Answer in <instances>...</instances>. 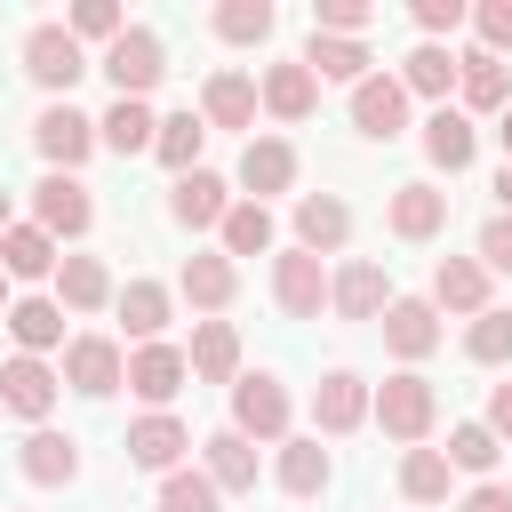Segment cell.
<instances>
[{"mask_svg": "<svg viewBox=\"0 0 512 512\" xmlns=\"http://www.w3.org/2000/svg\"><path fill=\"white\" fill-rule=\"evenodd\" d=\"M8 224H16V216H8V192H0V232H8Z\"/></svg>", "mask_w": 512, "mask_h": 512, "instance_id": "53", "label": "cell"}, {"mask_svg": "<svg viewBox=\"0 0 512 512\" xmlns=\"http://www.w3.org/2000/svg\"><path fill=\"white\" fill-rule=\"evenodd\" d=\"M208 24H216V40H232V48H264L272 24H280V8H272V0H224Z\"/></svg>", "mask_w": 512, "mask_h": 512, "instance_id": "36", "label": "cell"}, {"mask_svg": "<svg viewBox=\"0 0 512 512\" xmlns=\"http://www.w3.org/2000/svg\"><path fill=\"white\" fill-rule=\"evenodd\" d=\"M480 264L488 272H512V216H488L480 224Z\"/></svg>", "mask_w": 512, "mask_h": 512, "instance_id": "48", "label": "cell"}, {"mask_svg": "<svg viewBox=\"0 0 512 512\" xmlns=\"http://www.w3.org/2000/svg\"><path fill=\"white\" fill-rule=\"evenodd\" d=\"M120 288H112V272H104V256H56V304L64 312H104Z\"/></svg>", "mask_w": 512, "mask_h": 512, "instance_id": "27", "label": "cell"}, {"mask_svg": "<svg viewBox=\"0 0 512 512\" xmlns=\"http://www.w3.org/2000/svg\"><path fill=\"white\" fill-rule=\"evenodd\" d=\"M496 144H504V168H512V104L496 112Z\"/></svg>", "mask_w": 512, "mask_h": 512, "instance_id": "52", "label": "cell"}, {"mask_svg": "<svg viewBox=\"0 0 512 512\" xmlns=\"http://www.w3.org/2000/svg\"><path fill=\"white\" fill-rule=\"evenodd\" d=\"M32 144H40V160L56 168V176H72L88 152H96V120L64 96V104H40V120H32Z\"/></svg>", "mask_w": 512, "mask_h": 512, "instance_id": "6", "label": "cell"}, {"mask_svg": "<svg viewBox=\"0 0 512 512\" xmlns=\"http://www.w3.org/2000/svg\"><path fill=\"white\" fill-rule=\"evenodd\" d=\"M368 416L384 424V440H400V448H424V440H432V424H440V392H432V376L400 368V376L368 384Z\"/></svg>", "mask_w": 512, "mask_h": 512, "instance_id": "1", "label": "cell"}, {"mask_svg": "<svg viewBox=\"0 0 512 512\" xmlns=\"http://www.w3.org/2000/svg\"><path fill=\"white\" fill-rule=\"evenodd\" d=\"M184 448H192V432H184V416H168V408H152V416H136L128 424V464H144V472H184Z\"/></svg>", "mask_w": 512, "mask_h": 512, "instance_id": "13", "label": "cell"}, {"mask_svg": "<svg viewBox=\"0 0 512 512\" xmlns=\"http://www.w3.org/2000/svg\"><path fill=\"white\" fill-rule=\"evenodd\" d=\"M24 72L64 104V96H72V80L88 72V48H80L64 24H32V32H24Z\"/></svg>", "mask_w": 512, "mask_h": 512, "instance_id": "5", "label": "cell"}, {"mask_svg": "<svg viewBox=\"0 0 512 512\" xmlns=\"http://www.w3.org/2000/svg\"><path fill=\"white\" fill-rule=\"evenodd\" d=\"M456 512H512V488H496V480H480V488H472V496H464Z\"/></svg>", "mask_w": 512, "mask_h": 512, "instance_id": "50", "label": "cell"}, {"mask_svg": "<svg viewBox=\"0 0 512 512\" xmlns=\"http://www.w3.org/2000/svg\"><path fill=\"white\" fill-rule=\"evenodd\" d=\"M32 224H40L48 240H80V232L96 224V200H88V184H80V176H56V168H48V176L32 184Z\"/></svg>", "mask_w": 512, "mask_h": 512, "instance_id": "7", "label": "cell"}, {"mask_svg": "<svg viewBox=\"0 0 512 512\" xmlns=\"http://www.w3.org/2000/svg\"><path fill=\"white\" fill-rule=\"evenodd\" d=\"M448 480H456V472H448L440 448H408V456H400V496H408V504H448Z\"/></svg>", "mask_w": 512, "mask_h": 512, "instance_id": "40", "label": "cell"}, {"mask_svg": "<svg viewBox=\"0 0 512 512\" xmlns=\"http://www.w3.org/2000/svg\"><path fill=\"white\" fill-rule=\"evenodd\" d=\"M256 104H264L272 120H288V128H296V120H312V104H320V80H312L296 56H288V64H264V80H256Z\"/></svg>", "mask_w": 512, "mask_h": 512, "instance_id": "22", "label": "cell"}, {"mask_svg": "<svg viewBox=\"0 0 512 512\" xmlns=\"http://www.w3.org/2000/svg\"><path fill=\"white\" fill-rule=\"evenodd\" d=\"M56 376H64L80 400H112V392L128 384V352H120L112 336H96V328H88V336H72V344H64V368H56Z\"/></svg>", "mask_w": 512, "mask_h": 512, "instance_id": "3", "label": "cell"}, {"mask_svg": "<svg viewBox=\"0 0 512 512\" xmlns=\"http://www.w3.org/2000/svg\"><path fill=\"white\" fill-rule=\"evenodd\" d=\"M0 272L8 280H56V240L40 224H8L0 232Z\"/></svg>", "mask_w": 512, "mask_h": 512, "instance_id": "34", "label": "cell"}, {"mask_svg": "<svg viewBox=\"0 0 512 512\" xmlns=\"http://www.w3.org/2000/svg\"><path fill=\"white\" fill-rule=\"evenodd\" d=\"M96 72L112 80V96H136V104H144V96L160 88V72H168V48H160V32H152V24H128V32L96 56Z\"/></svg>", "mask_w": 512, "mask_h": 512, "instance_id": "2", "label": "cell"}, {"mask_svg": "<svg viewBox=\"0 0 512 512\" xmlns=\"http://www.w3.org/2000/svg\"><path fill=\"white\" fill-rule=\"evenodd\" d=\"M184 368H192L200 384H232V376H240V328H232V320H192Z\"/></svg>", "mask_w": 512, "mask_h": 512, "instance_id": "26", "label": "cell"}, {"mask_svg": "<svg viewBox=\"0 0 512 512\" xmlns=\"http://www.w3.org/2000/svg\"><path fill=\"white\" fill-rule=\"evenodd\" d=\"M200 128H256V80L248 72H208L200 80Z\"/></svg>", "mask_w": 512, "mask_h": 512, "instance_id": "25", "label": "cell"}, {"mask_svg": "<svg viewBox=\"0 0 512 512\" xmlns=\"http://www.w3.org/2000/svg\"><path fill=\"white\" fill-rule=\"evenodd\" d=\"M160 512H224V496L208 488V472H168L160 480Z\"/></svg>", "mask_w": 512, "mask_h": 512, "instance_id": "44", "label": "cell"}, {"mask_svg": "<svg viewBox=\"0 0 512 512\" xmlns=\"http://www.w3.org/2000/svg\"><path fill=\"white\" fill-rule=\"evenodd\" d=\"M472 152H480V128H472V120H464L456 104H440V112L424 120V160L456 176V168H472Z\"/></svg>", "mask_w": 512, "mask_h": 512, "instance_id": "30", "label": "cell"}, {"mask_svg": "<svg viewBox=\"0 0 512 512\" xmlns=\"http://www.w3.org/2000/svg\"><path fill=\"white\" fill-rule=\"evenodd\" d=\"M16 472H24L32 488H72V480H80V440H72V432L32 424V432H24V448H16Z\"/></svg>", "mask_w": 512, "mask_h": 512, "instance_id": "14", "label": "cell"}, {"mask_svg": "<svg viewBox=\"0 0 512 512\" xmlns=\"http://www.w3.org/2000/svg\"><path fill=\"white\" fill-rule=\"evenodd\" d=\"M184 376H192V368H184V344H168V336L128 352V392H136V400H152V408H168V400L184 392Z\"/></svg>", "mask_w": 512, "mask_h": 512, "instance_id": "16", "label": "cell"}, {"mask_svg": "<svg viewBox=\"0 0 512 512\" xmlns=\"http://www.w3.org/2000/svg\"><path fill=\"white\" fill-rule=\"evenodd\" d=\"M56 392H64V376H56L48 360H32V352H16V360L0 368V408H8V416H24V424H48Z\"/></svg>", "mask_w": 512, "mask_h": 512, "instance_id": "9", "label": "cell"}, {"mask_svg": "<svg viewBox=\"0 0 512 512\" xmlns=\"http://www.w3.org/2000/svg\"><path fill=\"white\" fill-rule=\"evenodd\" d=\"M64 32H72V40H104V48H112V40L128 32V16H120L112 0H80V8L64 16Z\"/></svg>", "mask_w": 512, "mask_h": 512, "instance_id": "45", "label": "cell"}, {"mask_svg": "<svg viewBox=\"0 0 512 512\" xmlns=\"http://www.w3.org/2000/svg\"><path fill=\"white\" fill-rule=\"evenodd\" d=\"M296 64H304V72H312V80H344V88H360V80H368V64H376V56H368V40H328V32H312V40H304V56H296Z\"/></svg>", "mask_w": 512, "mask_h": 512, "instance_id": "29", "label": "cell"}, {"mask_svg": "<svg viewBox=\"0 0 512 512\" xmlns=\"http://www.w3.org/2000/svg\"><path fill=\"white\" fill-rule=\"evenodd\" d=\"M344 240H352V208L336 192H304L296 200V248L304 256H336Z\"/></svg>", "mask_w": 512, "mask_h": 512, "instance_id": "24", "label": "cell"}, {"mask_svg": "<svg viewBox=\"0 0 512 512\" xmlns=\"http://www.w3.org/2000/svg\"><path fill=\"white\" fill-rule=\"evenodd\" d=\"M112 304H120V320H128V336H136V344H160V336H168V320H176V296H168L160 280H128Z\"/></svg>", "mask_w": 512, "mask_h": 512, "instance_id": "31", "label": "cell"}, {"mask_svg": "<svg viewBox=\"0 0 512 512\" xmlns=\"http://www.w3.org/2000/svg\"><path fill=\"white\" fill-rule=\"evenodd\" d=\"M384 224H392V240H440L448 232V192L440 184H392V200H384Z\"/></svg>", "mask_w": 512, "mask_h": 512, "instance_id": "11", "label": "cell"}, {"mask_svg": "<svg viewBox=\"0 0 512 512\" xmlns=\"http://www.w3.org/2000/svg\"><path fill=\"white\" fill-rule=\"evenodd\" d=\"M200 448H208V488H216V496H248V488H256V448H248L232 424L208 432Z\"/></svg>", "mask_w": 512, "mask_h": 512, "instance_id": "32", "label": "cell"}, {"mask_svg": "<svg viewBox=\"0 0 512 512\" xmlns=\"http://www.w3.org/2000/svg\"><path fill=\"white\" fill-rule=\"evenodd\" d=\"M328 472H336V464H328L320 432H312V440H280V464H272V480H280L288 496H320V488H328Z\"/></svg>", "mask_w": 512, "mask_h": 512, "instance_id": "35", "label": "cell"}, {"mask_svg": "<svg viewBox=\"0 0 512 512\" xmlns=\"http://www.w3.org/2000/svg\"><path fill=\"white\" fill-rule=\"evenodd\" d=\"M464 360H480V368H504V360H512V312H496V304H488V312L464 328Z\"/></svg>", "mask_w": 512, "mask_h": 512, "instance_id": "42", "label": "cell"}, {"mask_svg": "<svg viewBox=\"0 0 512 512\" xmlns=\"http://www.w3.org/2000/svg\"><path fill=\"white\" fill-rule=\"evenodd\" d=\"M392 80H400L408 96H448V88H456V56H448L440 40H416V48H408V64H400Z\"/></svg>", "mask_w": 512, "mask_h": 512, "instance_id": "37", "label": "cell"}, {"mask_svg": "<svg viewBox=\"0 0 512 512\" xmlns=\"http://www.w3.org/2000/svg\"><path fill=\"white\" fill-rule=\"evenodd\" d=\"M368 24H376L368 0H312V32H328V40H360Z\"/></svg>", "mask_w": 512, "mask_h": 512, "instance_id": "43", "label": "cell"}, {"mask_svg": "<svg viewBox=\"0 0 512 512\" xmlns=\"http://www.w3.org/2000/svg\"><path fill=\"white\" fill-rule=\"evenodd\" d=\"M456 96H464V120H472V112H504V104H512V64L488 56V48L456 56Z\"/></svg>", "mask_w": 512, "mask_h": 512, "instance_id": "21", "label": "cell"}, {"mask_svg": "<svg viewBox=\"0 0 512 512\" xmlns=\"http://www.w3.org/2000/svg\"><path fill=\"white\" fill-rule=\"evenodd\" d=\"M224 208H232V184H224L216 168H192V176H176V184H168V216H176L184 232L224 224Z\"/></svg>", "mask_w": 512, "mask_h": 512, "instance_id": "17", "label": "cell"}, {"mask_svg": "<svg viewBox=\"0 0 512 512\" xmlns=\"http://www.w3.org/2000/svg\"><path fill=\"white\" fill-rule=\"evenodd\" d=\"M384 352L432 360V352H440V312H432L424 296H392V304H384Z\"/></svg>", "mask_w": 512, "mask_h": 512, "instance_id": "20", "label": "cell"}, {"mask_svg": "<svg viewBox=\"0 0 512 512\" xmlns=\"http://www.w3.org/2000/svg\"><path fill=\"white\" fill-rule=\"evenodd\" d=\"M272 304H280L288 320H320V304H328V272H320V256H304V248L272 256Z\"/></svg>", "mask_w": 512, "mask_h": 512, "instance_id": "12", "label": "cell"}, {"mask_svg": "<svg viewBox=\"0 0 512 512\" xmlns=\"http://www.w3.org/2000/svg\"><path fill=\"white\" fill-rule=\"evenodd\" d=\"M240 184H248V200L288 192V184H296V144H288V136H248V144H240Z\"/></svg>", "mask_w": 512, "mask_h": 512, "instance_id": "23", "label": "cell"}, {"mask_svg": "<svg viewBox=\"0 0 512 512\" xmlns=\"http://www.w3.org/2000/svg\"><path fill=\"white\" fill-rule=\"evenodd\" d=\"M352 128H360L368 144H392V136L408 128V88H400L392 72H368V80L352 88Z\"/></svg>", "mask_w": 512, "mask_h": 512, "instance_id": "10", "label": "cell"}, {"mask_svg": "<svg viewBox=\"0 0 512 512\" xmlns=\"http://www.w3.org/2000/svg\"><path fill=\"white\" fill-rule=\"evenodd\" d=\"M488 432H496V440H512V376L488 392Z\"/></svg>", "mask_w": 512, "mask_h": 512, "instance_id": "49", "label": "cell"}, {"mask_svg": "<svg viewBox=\"0 0 512 512\" xmlns=\"http://www.w3.org/2000/svg\"><path fill=\"white\" fill-rule=\"evenodd\" d=\"M200 144H208L200 112H168V120L152 128V152H160V168H176V176H192V168H200Z\"/></svg>", "mask_w": 512, "mask_h": 512, "instance_id": "38", "label": "cell"}, {"mask_svg": "<svg viewBox=\"0 0 512 512\" xmlns=\"http://www.w3.org/2000/svg\"><path fill=\"white\" fill-rule=\"evenodd\" d=\"M312 424H320L328 440L360 432V424H368V376H360V368H328V376L312 384Z\"/></svg>", "mask_w": 512, "mask_h": 512, "instance_id": "8", "label": "cell"}, {"mask_svg": "<svg viewBox=\"0 0 512 512\" xmlns=\"http://www.w3.org/2000/svg\"><path fill=\"white\" fill-rule=\"evenodd\" d=\"M472 24H480V48H488V56H504V48H512V0H480V8H472Z\"/></svg>", "mask_w": 512, "mask_h": 512, "instance_id": "46", "label": "cell"}, {"mask_svg": "<svg viewBox=\"0 0 512 512\" xmlns=\"http://www.w3.org/2000/svg\"><path fill=\"white\" fill-rule=\"evenodd\" d=\"M448 472H496V456H504V440L488 432V424H448Z\"/></svg>", "mask_w": 512, "mask_h": 512, "instance_id": "41", "label": "cell"}, {"mask_svg": "<svg viewBox=\"0 0 512 512\" xmlns=\"http://www.w3.org/2000/svg\"><path fill=\"white\" fill-rule=\"evenodd\" d=\"M176 296H184L192 312H208V320H216V312L240 296V264H232L224 248H216V256H184V272H176Z\"/></svg>", "mask_w": 512, "mask_h": 512, "instance_id": "18", "label": "cell"}, {"mask_svg": "<svg viewBox=\"0 0 512 512\" xmlns=\"http://www.w3.org/2000/svg\"><path fill=\"white\" fill-rule=\"evenodd\" d=\"M0 312H8V272H0Z\"/></svg>", "mask_w": 512, "mask_h": 512, "instance_id": "54", "label": "cell"}, {"mask_svg": "<svg viewBox=\"0 0 512 512\" xmlns=\"http://www.w3.org/2000/svg\"><path fill=\"white\" fill-rule=\"evenodd\" d=\"M152 104H136V96H112V112L96 120V144L104 152H120V160H136V152H152Z\"/></svg>", "mask_w": 512, "mask_h": 512, "instance_id": "33", "label": "cell"}, {"mask_svg": "<svg viewBox=\"0 0 512 512\" xmlns=\"http://www.w3.org/2000/svg\"><path fill=\"white\" fill-rule=\"evenodd\" d=\"M0 320H8V336H16V352H32V360L64 344V304H56V296H16V304H8Z\"/></svg>", "mask_w": 512, "mask_h": 512, "instance_id": "28", "label": "cell"}, {"mask_svg": "<svg viewBox=\"0 0 512 512\" xmlns=\"http://www.w3.org/2000/svg\"><path fill=\"white\" fill-rule=\"evenodd\" d=\"M456 24H472L464 0H416V32H424V40H440V32H456Z\"/></svg>", "mask_w": 512, "mask_h": 512, "instance_id": "47", "label": "cell"}, {"mask_svg": "<svg viewBox=\"0 0 512 512\" xmlns=\"http://www.w3.org/2000/svg\"><path fill=\"white\" fill-rule=\"evenodd\" d=\"M384 304H392V280H384V264H368V256H352V264L328 280V312H336V320H384Z\"/></svg>", "mask_w": 512, "mask_h": 512, "instance_id": "15", "label": "cell"}, {"mask_svg": "<svg viewBox=\"0 0 512 512\" xmlns=\"http://www.w3.org/2000/svg\"><path fill=\"white\" fill-rule=\"evenodd\" d=\"M232 432L240 440H288V384L272 368L232 376Z\"/></svg>", "mask_w": 512, "mask_h": 512, "instance_id": "4", "label": "cell"}, {"mask_svg": "<svg viewBox=\"0 0 512 512\" xmlns=\"http://www.w3.org/2000/svg\"><path fill=\"white\" fill-rule=\"evenodd\" d=\"M496 216H512V168H496Z\"/></svg>", "mask_w": 512, "mask_h": 512, "instance_id": "51", "label": "cell"}, {"mask_svg": "<svg viewBox=\"0 0 512 512\" xmlns=\"http://www.w3.org/2000/svg\"><path fill=\"white\" fill-rule=\"evenodd\" d=\"M432 312H488V264L480 256H440L432 264V296H424Z\"/></svg>", "mask_w": 512, "mask_h": 512, "instance_id": "19", "label": "cell"}, {"mask_svg": "<svg viewBox=\"0 0 512 512\" xmlns=\"http://www.w3.org/2000/svg\"><path fill=\"white\" fill-rule=\"evenodd\" d=\"M216 232H224V256H232V264H240V256H264V248H272V208H264V200H232Z\"/></svg>", "mask_w": 512, "mask_h": 512, "instance_id": "39", "label": "cell"}]
</instances>
